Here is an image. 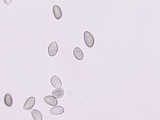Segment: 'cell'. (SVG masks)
Segmentation results:
<instances>
[{
	"label": "cell",
	"mask_w": 160,
	"mask_h": 120,
	"mask_svg": "<svg viewBox=\"0 0 160 120\" xmlns=\"http://www.w3.org/2000/svg\"><path fill=\"white\" fill-rule=\"evenodd\" d=\"M84 42L85 43V45L90 48L92 47L94 45V43H95L94 38L90 32H84Z\"/></svg>",
	"instance_id": "1"
},
{
	"label": "cell",
	"mask_w": 160,
	"mask_h": 120,
	"mask_svg": "<svg viewBox=\"0 0 160 120\" xmlns=\"http://www.w3.org/2000/svg\"><path fill=\"white\" fill-rule=\"evenodd\" d=\"M58 52V45L56 42H52L48 47V55L51 57H54Z\"/></svg>",
	"instance_id": "2"
},
{
	"label": "cell",
	"mask_w": 160,
	"mask_h": 120,
	"mask_svg": "<svg viewBox=\"0 0 160 120\" xmlns=\"http://www.w3.org/2000/svg\"><path fill=\"white\" fill-rule=\"evenodd\" d=\"M35 104V98L34 97H30L28 98L26 101L24 106H23V109L25 110H30L33 108Z\"/></svg>",
	"instance_id": "3"
},
{
	"label": "cell",
	"mask_w": 160,
	"mask_h": 120,
	"mask_svg": "<svg viewBox=\"0 0 160 120\" xmlns=\"http://www.w3.org/2000/svg\"><path fill=\"white\" fill-rule=\"evenodd\" d=\"M44 102L46 103L47 104L49 105H51V106H56V105H58V100L54 96L51 95H47L44 97Z\"/></svg>",
	"instance_id": "4"
},
{
	"label": "cell",
	"mask_w": 160,
	"mask_h": 120,
	"mask_svg": "<svg viewBox=\"0 0 160 120\" xmlns=\"http://www.w3.org/2000/svg\"><path fill=\"white\" fill-rule=\"evenodd\" d=\"M51 85L56 89L61 88L62 87V83H61L60 79H59L57 76H54L51 77Z\"/></svg>",
	"instance_id": "5"
},
{
	"label": "cell",
	"mask_w": 160,
	"mask_h": 120,
	"mask_svg": "<svg viewBox=\"0 0 160 120\" xmlns=\"http://www.w3.org/2000/svg\"><path fill=\"white\" fill-rule=\"evenodd\" d=\"M65 112L64 108L61 106H54L50 109V114L52 115H61Z\"/></svg>",
	"instance_id": "6"
},
{
	"label": "cell",
	"mask_w": 160,
	"mask_h": 120,
	"mask_svg": "<svg viewBox=\"0 0 160 120\" xmlns=\"http://www.w3.org/2000/svg\"><path fill=\"white\" fill-rule=\"evenodd\" d=\"M73 56L78 60H82L83 59V53L80 47H75L73 49Z\"/></svg>",
	"instance_id": "7"
},
{
	"label": "cell",
	"mask_w": 160,
	"mask_h": 120,
	"mask_svg": "<svg viewBox=\"0 0 160 120\" xmlns=\"http://www.w3.org/2000/svg\"><path fill=\"white\" fill-rule=\"evenodd\" d=\"M54 16L56 20H60L62 17V11L58 6H54L53 8Z\"/></svg>",
	"instance_id": "8"
},
{
	"label": "cell",
	"mask_w": 160,
	"mask_h": 120,
	"mask_svg": "<svg viewBox=\"0 0 160 120\" xmlns=\"http://www.w3.org/2000/svg\"><path fill=\"white\" fill-rule=\"evenodd\" d=\"M52 95L54 97L58 99H60L63 97L64 95V90L61 88H57L56 90H55L53 92H52Z\"/></svg>",
	"instance_id": "9"
},
{
	"label": "cell",
	"mask_w": 160,
	"mask_h": 120,
	"mask_svg": "<svg viewBox=\"0 0 160 120\" xmlns=\"http://www.w3.org/2000/svg\"><path fill=\"white\" fill-rule=\"evenodd\" d=\"M4 103L8 107H11L13 105V97L11 94L7 93L4 97Z\"/></svg>",
	"instance_id": "10"
},
{
	"label": "cell",
	"mask_w": 160,
	"mask_h": 120,
	"mask_svg": "<svg viewBox=\"0 0 160 120\" xmlns=\"http://www.w3.org/2000/svg\"><path fill=\"white\" fill-rule=\"evenodd\" d=\"M32 116L35 120H43V116L41 112L37 109H33L32 112Z\"/></svg>",
	"instance_id": "11"
}]
</instances>
